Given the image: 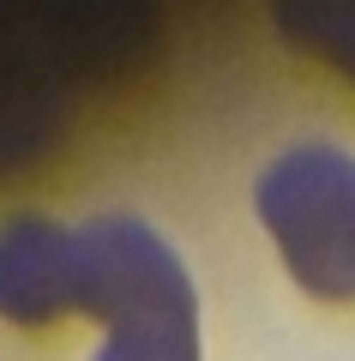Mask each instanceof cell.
<instances>
[{
  "label": "cell",
  "mask_w": 355,
  "mask_h": 361,
  "mask_svg": "<svg viewBox=\"0 0 355 361\" xmlns=\"http://www.w3.org/2000/svg\"><path fill=\"white\" fill-rule=\"evenodd\" d=\"M78 313V229L54 217L0 223V319L49 325Z\"/></svg>",
  "instance_id": "3"
},
{
  "label": "cell",
  "mask_w": 355,
  "mask_h": 361,
  "mask_svg": "<svg viewBox=\"0 0 355 361\" xmlns=\"http://www.w3.org/2000/svg\"><path fill=\"white\" fill-rule=\"evenodd\" d=\"M78 313L109 325L97 361H199V295L187 265L127 211L78 223Z\"/></svg>",
  "instance_id": "1"
},
{
  "label": "cell",
  "mask_w": 355,
  "mask_h": 361,
  "mask_svg": "<svg viewBox=\"0 0 355 361\" xmlns=\"http://www.w3.org/2000/svg\"><path fill=\"white\" fill-rule=\"evenodd\" d=\"M253 205L289 277L313 301H355V157L295 145L259 175Z\"/></svg>",
  "instance_id": "2"
},
{
  "label": "cell",
  "mask_w": 355,
  "mask_h": 361,
  "mask_svg": "<svg viewBox=\"0 0 355 361\" xmlns=\"http://www.w3.org/2000/svg\"><path fill=\"white\" fill-rule=\"evenodd\" d=\"M271 6L277 30L301 54H319L343 78H355V0H271Z\"/></svg>",
  "instance_id": "4"
}]
</instances>
